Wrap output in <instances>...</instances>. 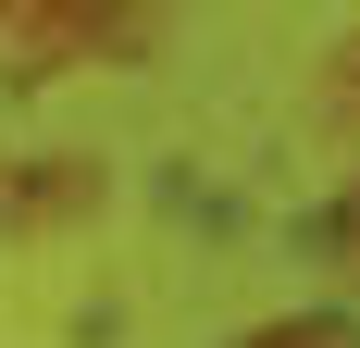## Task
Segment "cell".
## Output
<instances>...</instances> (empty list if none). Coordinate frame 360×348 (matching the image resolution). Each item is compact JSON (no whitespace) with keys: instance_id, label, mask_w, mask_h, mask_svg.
I'll return each instance as SVG.
<instances>
[{"instance_id":"1","label":"cell","mask_w":360,"mask_h":348,"mask_svg":"<svg viewBox=\"0 0 360 348\" xmlns=\"http://www.w3.org/2000/svg\"><path fill=\"white\" fill-rule=\"evenodd\" d=\"M162 13H87V0H0V75H75V63H137Z\"/></svg>"},{"instance_id":"2","label":"cell","mask_w":360,"mask_h":348,"mask_svg":"<svg viewBox=\"0 0 360 348\" xmlns=\"http://www.w3.org/2000/svg\"><path fill=\"white\" fill-rule=\"evenodd\" d=\"M100 211V162L87 149H37V162H0V237H63Z\"/></svg>"},{"instance_id":"4","label":"cell","mask_w":360,"mask_h":348,"mask_svg":"<svg viewBox=\"0 0 360 348\" xmlns=\"http://www.w3.org/2000/svg\"><path fill=\"white\" fill-rule=\"evenodd\" d=\"M311 249H323L335 274H348V286H360V199H335V211H323V224H311Z\"/></svg>"},{"instance_id":"5","label":"cell","mask_w":360,"mask_h":348,"mask_svg":"<svg viewBox=\"0 0 360 348\" xmlns=\"http://www.w3.org/2000/svg\"><path fill=\"white\" fill-rule=\"evenodd\" d=\"M249 348H335V323H261Z\"/></svg>"},{"instance_id":"3","label":"cell","mask_w":360,"mask_h":348,"mask_svg":"<svg viewBox=\"0 0 360 348\" xmlns=\"http://www.w3.org/2000/svg\"><path fill=\"white\" fill-rule=\"evenodd\" d=\"M323 125H335V137L360 149V37H348V50L323 63Z\"/></svg>"}]
</instances>
